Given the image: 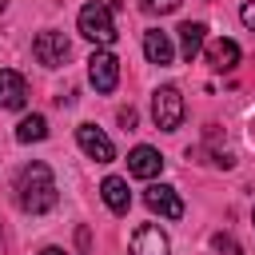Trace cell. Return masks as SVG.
Wrapping results in <instances>:
<instances>
[{
	"label": "cell",
	"instance_id": "1",
	"mask_svg": "<svg viewBox=\"0 0 255 255\" xmlns=\"http://www.w3.org/2000/svg\"><path fill=\"white\" fill-rule=\"evenodd\" d=\"M16 199H20V207L28 211V215H44V211H52L56 207V175H52V167L48 163H28L24 171H20V179H16Z\"/></svg>",
	"mask_w": 255,
	"mask_h": 255
},
{
	"label": "cell",
	"instance_id": "2",
	"mask_svg": "<svg viewBox=\"0 0 255 255\" xmlns=\"http://www.w3.org/2000/svg\"><path fill=\"white\" fill-rule=\"evenodd\" d=\"M76 24H80V36H88L92 44H104V48L116 44V20H112V8L100 4V0L84 4L80 16H76Z\"/></svg>",
	"mask_w": 255,
	"mask_h": 255
},
{
	"label": "cell",
	"instance_id": "3",
	"mask_svg": "<svg viewBox=\"0 0 255 255\" xmlns=\"http://www.w3.org/2000/svg\"><path fill=\"white\" fill-rule=\"evenodd\" d=\"M151 120H155L159 131H175L183 124V96H179V88L163 84V88L151 92Z\"/></svg>",
	"mask_w": 255,
	"mask_h": 255
},
{
	"label": "cell",
	"instance_id": "4",
	"mask_svg": "<svg viewBox=\"0 0 255 255\" xmlns=\"http://www.w3.org/2000/svg\"><path fill=\"white\" fill-rule=\"evenodd\" d=\"M88 80H92V88L96 92H116V84H120V60L112 56V52H92L88 56Z\"/></svg>",
	"mask_w": 255,
	"mask_h": 255
},
{
	"label": "cell",
	"instance_id": "5",
	"mask_svg": "<svg viewBox=\"0 0 255 255\" xmlns=\"http://www.w3.org/2000/svg\"><path fill=\"white\" fill-rule=\"evenodd\" d=\"M76 143H80V147H84V155H88V159H96V163H112V159H116L112 139H108L96 124H80V128H76Z\"/></svg>",
	"mask_w": 255,
	"mask_h": 255
},
{
	"label": "cell",
	"instance_id": "6",
	"mask_svg": "<svg viewBox=\"0 0 255 255\" xmlns=\"http://www.w3.org/2000/svg\"><path fill=\"white\" fill-rule=\"evenodd\" d=\"M32 56L44 64V68H60L68 60V36L64 32H40L32 40Z\"/></svg>",
	"mask_w": 255,
	"mask_h": 255
},
{
	"label": "cell",
	"instance_id": "7",
	"mask_svg": "<svg viewBox=\"0 0 255 255\" xmlns=\"http://www.w3.org/2000/svg\"><path fill=\"white\" fill-rule=\"evenodd\" d=\"M143 203H147L151 211H159L163 219H179V215H183V199H179V191L167 187V183H151V187L143 191Z\"/></svg>",
	"mask_w": 255,
	"mask_h": 255
},
{
	"label": "cell",
	"instance_id": "8",
	"mask_svg": "<svg viewBox=\"0 0 255 255\" xmlns=\"http://www.w3.org/2000/svg\"><path fill=\"white\" fill-rule=\"evenodd\" d=\"M131 255H171V243L155 223H143L131 235Z\"/></svg>",
	"mask_w": 255,
	"mask_h": 255
},
{
	"label": "cell",
	"instance_id": "9",
	"mask_svg": "<svg viewBox=\"0 0 255 255\" xmlns=\"http://www.w3.org/2000/svg\"><path fill=\"white\" fill-rule=\"evenodd\" d=\"M128 171H131L135 179H155V175L163 171V155H159L155 147L139 143V147H131V155H128Z\"/></svg>",
	"mask_w": 255,
	"mask_h": 255
},
{
	"label": "cell",
	"instance_id": "10",
	"mask_svg": "<svg viewBox=\"0 0 255 255\" xmlns=\"http://www.w3.org/2000/svg\"><path fill=\"white\" fill-rule=\"evenodd\" d=\"M24 100H28L24 76L12 68H0V108H24Z\"/></svg>",
	"mask_w": 255,
	"mask_h": 255
},
{
	"label": "cell",
	"instance_id": "11",
	"mask_svg": "<svg viewBox=\"0 0 255 255\" xmlns=\"http://www.w3.org/2000/svg\"><path fill=\"white\" fill-rule=\"evenodd\" d=\"M203 56L215 72H231L239 64V44L235 40H211V44H203Z\"/></svg>",
	"mask_w": 255,
	"mask_h": 255
},
{
	"label": "cell",
	"instance_id": "12",
	"mask_svg": "<svg viewBox=\"0 0 255 255\" xmlns=\"http://www.w3.org/2000/svg\"><path fill=\"white\" fill-rule=\"evenodd\" d=\"M100 195H104L108 211H116V215H128V207H131V191H128V179H120V175H108V179L100 183Z\"/></svg>",
	"mask_w": 255,
	"mask_h": 255
},
{
	"label": "cell",
	"instance_id": "13",
	"mask_svg": "<svg viewBox=\"0 0 255 255\" xmlns=\"http://www.w3.org/2000/svg\"><path fill=\"white\" fill-rule=\"evenodd\" d=\"M175 32H179V52H183V60H195V56L203 52V44H207V28H203L199 20H187V24H179Z\"/></svg>",
	"mask_w": 255,
	"mask_h": 255
},
{
	"label": "cell",
	"instance_id": "14",
	"mask_svg": "<svg viewBox=\"0 0 255 255\" xmlns=\"http://www.w3.org/2000/svg\"><path fill=\"white\" fill-rule=\"evenodd\" d=\"M143 56H147L151 64H171V56H175L171 36H167V32H159V28L143 32Z\"/></svg>",
	"mask_w": 255,
	"mask_h": 255
},
{
	"label": "cell",
	"instance_id": "15",
	"mask_svg": "<svg viewBox=\"0 0 255 255\" xmlns=\"http://www.w3.org/2000/svg\"><path fill=\"white\" fill-rule=\"evenodd\" d=\"M16 139H20V143H40V139H48V120H44L40 112L24 116V120L16 124Z\"/></svg>",
	"mask_w": 255,
	"mask_h": 255
},
{
	"label": "cell",
	"instance_id": "16",
	"mask_svg": "<svg viewBox=\"0 0 255 255\" xmlns=\"http://www.w3.org/2000/svg\"><path fill=\"white\" fill-rule=\"evenodd\" d=\"M211 243H215V251H219V255H243V251H239V243H235L231 235H215Z\"/></svg>",
	"mask_w": 255,
	"mask_h": 255
},
{
	"label": "cell",
	"instance_id": "17",
	"mask_svg": "<svg viewBox=\"0 0 255 255\" xmlns=\"http://www.w3.org/2000/svg\"><path fill=\"white\" fill-rule=\"evenodd\" d=\"M143 8L163 16V12H175V8H179V0H143Z\"/></svg>",
	"mask_w": 255,
	"mask_h": 255
},
{
	"label": "cell",
	"instance_id": "18",
	"mask_svg": "<svg viewBox=\"0 0 255 255\" xmlns=\"http://www.w3.org/2000/svg\"><path fill=\"white\" fill-rule=\"evenodd\" d=\"M239 20H243V24H247V28L255 32V0H247V4L239 8Z\"/></svg>",
	"mask_w": 255,
	"mask_h": 255
},
{
	"label": "cell",
	"instance_id": "19",
	"mask_svg": "<svg viewBox=\"0 0 255 255\" xmlns=\"http://www.w3.org/2000/svg\"><path fill=\"white\" fill-rule=\"evenodd\" d=\"M120 124L131 131V128H135V108H120Z\"/></svg>",
	"mask_w": 255,
	"mask_h": 255
},
{
	"label": "cell",
	"instance_id": "20",
	"mask_svg": "<svg viewBox=\"0 0 255 255\" xmlns=\"http://www.w3.org/2000/svg\"><path fill=\"white\" fill-rule=\"evenodd\" d=\"M40 255H68V251H60V247H44Z\"/></svg>",
	"mask_w": 255,
	"mask_h": 255
},
{
	"label": "cell",
	"instance_id": "21",
	"mask_svg": "<svg viewBox=\"0 0 255 255\" xmlns=\"http://www.w3.org/2000/svg\"><path fill=\"white\" fill-rule=\"evenodd\" d=\"M4 8H8V0H0V16H4Z\"/></svg>",
	"mask_w": 255,
	"mask_h": 255
},
{
	"label": "cell",
	"instance_id": "22",
	"mask_svg": "<svg viewBox=\"0 0 255 255\" xmlns=\"http://www.w3.org/2000/svg\"><path fill=\"white\" fill-rule=\"evenodd\" d=\"M251 219H255V211H251Z\"/></svg>",
	"mask_w": 255,
	"mask_h": 255
}]
</instances>
